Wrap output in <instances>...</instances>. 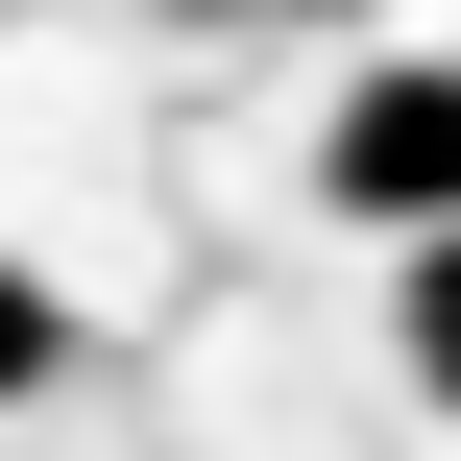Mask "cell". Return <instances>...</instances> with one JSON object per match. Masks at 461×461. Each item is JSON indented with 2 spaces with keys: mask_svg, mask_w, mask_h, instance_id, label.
Instances as JSON below:
<instances>
[{
  "mask_svg": "<svg viewBox=\"0 0 461 461\" xmlns=\"http://www.w3.org/2000/svg\"><path fill=\"white\" fill-rule=\"evenodd\" d=\"M316 194H340L365 243H461V49H365V73H340Z\"/></svg>",
  "mask_w": 461,
  "mask_h": 461,
  "instance_id": "obj_1",
  "label": "cell"
},
{
  "mask_svg": "<svg viewBox=\"0 0 461 461\" xmlns=\"http://www.w3.org/2000/svg\"><path fill=\"white\" fill-rule=\"evenodd\" d=\"M389 365H413V413H461V243H389Z\"/></svg>",
  "mask_w": 461,
  "mask_h": 461,
  "instance_id": "obj_2",
  "label": "cell"
},
{
  "mask_svg": "<svg viewBox=\"0 0 461 461\" xmlns=\"http://www.w3.org/2000/svg\"><path fill=\"white\" fill-rule=\"evenodd\" d=\"M49 365H73V316H49V267H0V413H24Z\"/></svg>",
  "mask_w": 461,
  "mask_h": 461,
  "instance_id": "obj_3",
  "label": "cell"
},
{
  "mask_svg": "<svg viewBox=\"0 0 461 461\" xmlns=\"http://www.w3.org/2000/svg\"><path fill=\"white\" fill-rule=\"evenodd\" d=\"M194 24H243V0H194ZM267 24H365V0H267Z\"/></svg>",
  "mask_w": 461,
  "mask_h": 461,
  "instance_id": "obj_4",
  "label": "cell"
}]
</instances>
